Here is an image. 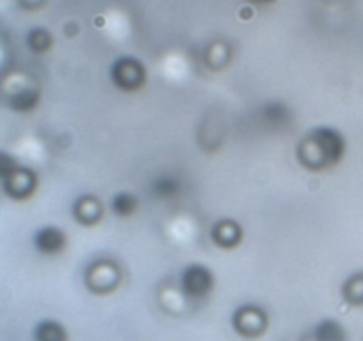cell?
<instances>
[{
	"label": "cell",
	"mask_w": 363,
	"mask_h": 341,
	"mask_svg": "<svg viewBox=\"0 0 363 341\" xmlns=\"http://www.w3.org/2000/svg\"><path fill=\"white\" fill-rule=\"evenodd\" d=\"M346 137L333 126H315L298 146L296 155L308 170H325L337 166L346 155Z\"/></svg>",
	"instance_id": "obj_1"
},
{
	"label": "cell",
	"mask_w": 363,
	"mask_h": 341,
	"mask_svg": "<svg viewBox=\"0 0 363 341\" xmlns=\"http://www.w3.org/2000/svg\"><path fill=\"white\" fill-rule=\"evenodd\" d=\"M0 178H2L4 192L18 201L30 197L38 187V178L32 169L20 167L16 160L6 153L0 155Z\"/></svg>",
	"instance_id": "obj_2"
},
{
	"label": "cell",
	"mask_w": 363,
	"mask_h": 341,
	"mask_svg": "<svg viewBox=\"0 0 363 341\" xmlns=\"http://www.w3.org/2000/svg\"><path fill=\"white\" fill-rule=\"evenodd\" d=\"M179 290L190 301H202L215 290V274L204 263H190L179 274Z\"/></svg>",
	"instance_id": "obj_3"
},
{
	"label": "cell",
	"mask_w": 363,
	"mask_h": 341,
	"mask_svg": "<svg viewBox=\"0 0 363 341\" xmlns=\"http://www.w3.org/2000/svg\"><path fill=\"white\" fill-rule=\"evenodd\" d=\"M110 78L121 91H137L145 82V66L135 57H119L110 67Z\"/></svg>",
	"instance_id": "obj_4"
},
{
	"label": "cell",
	"mask_w": 363,
	"mask_h": 341,
	"mask_svg": "<svg viewBox=\"0 0 363 341\" xmlns=\"http://www.w3.org/2000/svg\"><path fill=\"white\" fill-rule=\"evenodd\" d=\"M233 325L238 334L245 337H255L268 327V313L255 304H245L234 311Z\"/></svg>",
	"instance_id": "obj_5"
},
{
	"label": "cell",
	"mask_w": 363,
	"mask_h": 341,
	"mask_svg": "<svg viewBox=\"0 0 363 341\" xmlns=\"http://www.w3.org/2000/svg\"><path fill=\"white\" fill-rule=\"evenodd\" d=\"M34 249L43 256H57L64 251L67 244V237L59 226H41L32 237Z\"/></svg>",
	"instance_id": "obj_6"
},
{
	"label": "cell",
	"mask_w": 363,
	"mask_h": 341,
	"mask_svg": "<svg viewBox=\"0 0 363 341\" xmlns=\"http://www.w3.org/2000/svg\"><path fill=\"white\" fill-rule=\"evenodd\" d=\"M211 238L218 247L233 249L243 240V227L233 219H222L213 226Z\"/></svg>",
	"instance_id": "obj_7"
},
{
	"label": "cell",
	"mask_w": 363,
	"mask_h": 341,
	"mask_svg": "<svg viewBox=\"0 0 363 341\" xmlns=\"http://www.w3.org/2000/svg\"><path fill=\"white\" fill-rule=\"evenodd\" d=\"M73 215L77 222H80L82 226H94L103 217L101 201L94 197V195H82V197L74 201Z\"/></svg>",
	"instance_id": "obj_8"
},
{
	"label": "cell",
	"mask_w": 363,
	"mask_h": 341,
	"mask_svg": "<svg viewBox=\"0 0 363 341\" xmlns=\"http://www.w3.org/2000/svg\"><path fill=\"white\" fill-rule=\"evenodd\" d=\"M314 341H347V332L342 323L335 318H323L312 330Z\"/></svg>",
	"instance_id": "obj_9"
},
{
	"label": "cell",
	"mask_w": 363,
	"mask_h": 341,
	"mask_svg": "<svg viewBox=\"0 0 363 341\" xmlns=\"http://www.w3.org/2000/svg\"><path fill=\"white\" fill-rule=\"evenodd\" d=\"M183 190V183L174 174H162L151 183V194L155 197L162 199V201H169V199L177 197Z\"/></svg>",
	"instance_id": "obj_10"
},
{
	"label": "cell",
	"mask_w": 363,
	"mask_h": 341,
	"mask_svg": "<svg viewBox=\"0 0 363 341\" xmlns=\"http://www.w3.org/2000/svg\"><path fill=\"white\" fill-rule=\"evenodd\" d=\"M34 341H67V330L60 322L52 318L41 320L32 330Z\"/></svg>",
	"instance_id": "obj_11"
},
{
	"label": "cell",
	"mask_w": 363,
	"mask_h": 341,
	"mask_svg": "<svg viewBox=\"0 0 363 341\" xmlns=\"http://www.w3.org/2000/svg\"><path fill=\"white\" fill-rule=\"evenodd\" d=\"M261 117L264 119L266 124H269V126H287L291 121V110L286 103L279 102V99H272V102L262 105Z\"/></svg>",
	"instance_id": "obj_12"
},
{
	"label": "cell",
	"mask_w": 363,
	"mask_h": 341,
	"mask_svg": "<svg viewBox=\"0 0 363 341\" xmlns=\"http://www.w3.org/2000/svg\"><path fill=\"white\" fill-rule=\"evenodd\" d=\"M110 208H112L113 215L117 217H130L133 215L135 210L138 208V201L137 197H135L131 192H117L116 195L112 197V201H110Z\"/></svg>",
	"instance_id": "obj_13"
},
{
	"label": "cell",
	"mask_w": 363,
	"mask_h": 341,
	"mask_svg": "<svg viewBox=\"0 0 363 341\" xmlns=\"http://www.w3.org/2000/svg\"><path fill=\"white\" fill-rule=\"evenodd\" d=\"M38 103H39V91H34V89H23V91L14 92L9 99L11 109L21 114L34 110Z\"/></svg>",
	"instance_id": "obj_14"
},
{
	"label": "cell",
	"mask_w": 363,
	"mask_h": 341,
	"mask_svg": "<svg viewBox=\"0 0 363 341\" xmlns=\"http://www.w3.org/2000/svg\"><path fill=\"white\" fill-rule=\"evenodd\" d=\"M342 295L351 304L363 305V272L354 274L344 283Z\"/></svg>",
	"instance_id": "obj_15"
},
{
	"label": "cell",
	"mask_w": 363,
	"mask_h": 341,
	"mask_svg": "<svg viewBox=\"0 0 363 341\" xmlns=\"http://www.w3.org/2000/svg\"><path fill=\"white\" fill-rule=\"evenodd\" d=\"M27 45L32 52L35 53H43L52 46V36L46 28L41 27H34L28 31L27 34Z\"/></svg>",
	"instance_id": "obj_16"
},
{
	"label": "cell",
	"mask_w": 363,
	"mask_h": 341,
	"mask_svg": "<svg viewBox=\"0 0 363 341\" xmlns=\"http://www.w3.org/2000/svg\"><path fill=\"white\" fill-rule=\"evenodd\" d=\"M254 4H269V2H275V0H250Z\"/></svg>",
	"instance_id": "obj_17"
}]
</instances>
